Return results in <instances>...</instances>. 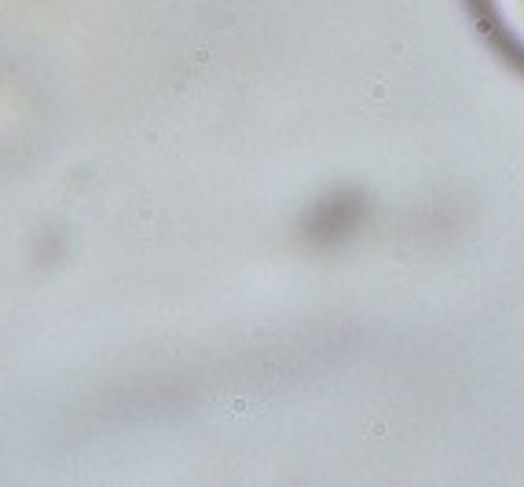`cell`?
I'll use <instances>...</instances> for the list:
<instances>
[{"label": "cell", "mask_w": 524, "mask_h": 487, "mask_svg": "<svg viewBox=\"0 0 524 487\" xmlns=\"http://www.w3.org/2000/svg\"><path fill=\"white\" fill-rule=\"evenodd\" d=\"M487 26L502 41L513 44V52L524 59V0H480Z\"/></svg>", "instance_id": "6da1fadb"}]
</instances>
